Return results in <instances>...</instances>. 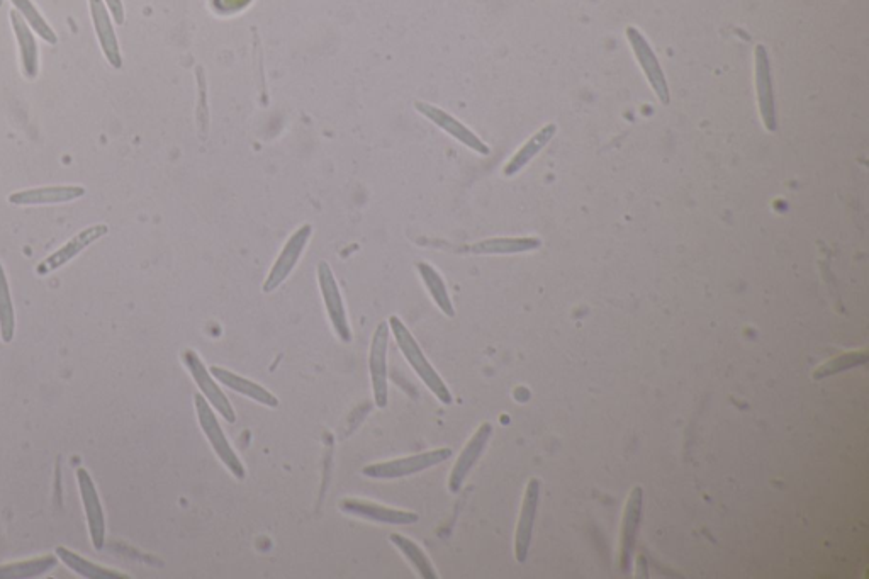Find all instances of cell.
Returning <instances> with one entry per match:
<instances>
[{
	"label": "cell",
	"mask_w": 869,
	"mask_h": 579,
	"mask_svg": "<svg viewBox=\"0 0 869 579\" xmlns=\"http://www.w3.org/2000/svg\"><path fill=\"white\" fill-rule=\"evenodd\" d=\"M556 133V124H547V126H544L537 135H533L532 138H530V140H528L527 143L516 152L515 157L511 158L508 165H506V177L518 174V172H520V170H522L533 157H537V153H540V150H542V148H544L545 145L556 136Z\"/></svg>",
	"instance_id": "cell-21"
},
{
	"label": "cell",
	"mask_w": 869,
	"mask_h": 579,
	"mask_svg": "<svg viewBox=\"0 0 869 579\" xmlns=\"http://www.w3.org/2000/svg\"><path fill=\"white\" fill-rule=\"evenodd\" d=\"M627 36L628 40H630V45L634 48L635 57L639 60L640 65L644 68L645 75H647V79L651 82L652 89L656 90V94L661 99L662 104L668 106L669 102H671L668 82H666V77L662 74L661 65L657 62L654 51L651 50V46L644 40V36L637 29L628 28Z\"/></svg>",
	"instance_id": "cell-11"
},
{
	"label": "cell",
	"mask_w": 869,
	"mask_h": 579,
	"mask_svg": "<svg viewBox=\"0 0 869 579\" xmlns=\"http://www.w3.org/2000/svg\"><path fill=\"white\" fill-rule=\"evenodd\" d=\"M84 196L85 189L80 186L36 187V189L14 192L9 196V203L16 206H41V204L70 203Z\"/></svg>",
	"instance_id": "cell-17"
},
{
	"label": "cell",
	"mask_w": 869,
	"mask_h": 579,
	"mask_svg": "<svg viewBox=\"0 0 869 579\" xmlns=\"http://www.w3.org/2000/svg\"><path fill=\"white\" fill-rule=\"evenodd\" d=\"M540 496V481L539 479H530L525 498H523L522 513L518 520L515 535V556L518 563L527 561L528 549L532 542L533 523H535V513L539 506Z\"/></svg>",
	"instance_id": "cell-12"
},
{
	"label": "cell",
	"mask_w": 869,
	"mask_h": 579,
	"mask_svg": "<svg viewBox=\"0 0 869 579\" xmlns=\"http://www.w3.org/2000/svg\"><path fill=\"white\" fill-rule=\"evenodd\" d=\"M642 515V488H634L628 496L627 506L623 512L622 537H620V568L627 571L630 566V557L637 542V530Z\"/></svg>",
	"instance_id": "cell-18"
},
{
	"label": "cell",
	"mask_w": 869,
	"mask_h": 579,
	"mask_svg": "<svg viewBox=\"0 0 869 579\" xmlns=\"http://www.w3.org/2000/svg\"><path fill=\"white\" fill-rule=\"evenodd\" d=\"M77 481H79L80 496H82V503H84L92 546L96 547L97 551H102L104 544H106V518H104L101 500L97 495L96 484L84 467L77 469Z\"/></svg>",
	"instance_id": "cell-6"
},
{
	"label": "cell",
	"mask_w": 869,
	"mask_h": 579,
	"mask_svg": "<svg viewBox=\"0 0 869 579\" xmlns=\"http://www.w3.org/2000/svg\"><path fill=\"white\" fill-rule=\"evenodd\" d=\"M756 87L759 111L763 118L764 126L768 131H776V106H774L773 82H771V67H769L768 53L764 46L756 48Z\"/></svg>",
	"instance_id": "cell-13"
},
{
	"label": "cell",
	"mask_w": 869,
	"mask_h": 579,
	"mask_svg": "<svg viewBox=\"0 0 869 579\" xmlns=\"http://www.w3.org/2000/svg\"><path fill=\"white\" fill-rule=\"evenodd\" d=\"M389 328L393 330L399 349L403 352L406 360L410 362V366L415 369L416 374L420 376L421 381L427 384L428 389L437 396L438 401H442L443 405H452L454 398H452L447 384L443 383L442 377L438 376V372L428 362L423 350L420 349V345L403 321L399 320L398 316H391Z\"/></svg>",
	"instance_id": "cell-1"
},
{
	"label": "cell",
	"mask_w": 869,
	"mask_h": 579,
	"mask_svg": "<svg viewBox=\"0 0 869 579\" xmlns=\"http://www.w3.org/2000/svg\"><path fill=\"white\" fill-rule=\"evenodd\" d=\"M343 513L355 515V517L371 520V522L391 523V525H411L418 522V515L411 512H403L396 508L376 505L371 501L343 500L340 503Z\"/></svg>",
	"instance_id": "cell-16"
},
{
	"label": "cell",
	"mask_w": 869,
	"mask_h": 579,
	"mask_svg": "<svg viewBox=\"0 0 869 579\" xmlns=\"http://www.w3.org/2000/svg\"><path fill=\"white\" fill-rule=\"evenodd\" d=\"M11 2L12 6L16 7V11L23 16L24 21L28 23L29 28L41 36V40H45L48 45H57V34L51 29L50 24L46 23L41 12L36 9L33 0H11Z\"/></svg>",
	"instance_id": "cell-28"
},
{
	"label": "cell",
	"mask_w": 869,
	"mask_h": 579,
	"mask_svg": "<svg viewBox=\"0 0 869 579\" xmlns=\"http://www.w3.org/2000/svg\"><path fill=\"white\" fill-rule=\"evenodd\" d=\"M107 233H109V226L107 225H94L85 228V230L77 233L70 242L65 243L62 248H58L57 252L51 253L48 259L43 260L36 267V274L38 276H48L51 272H55V270L60 269L63 265H67L70 260L75 259L77 255L84 252L85 248L90 247L92 243H96L97 240L106 237Z\"/></svg>",
	"instance_id": "cell-8"
},
{
	"label": "cell",
	"mask_w": 869,
	"mask_h": 579,
	"mask_svg": "<svg viewBox=\"0 0 869 579\" xmlns=\"http://www.w3.org/2000/svg\"><path fill=\"white\" fill-rule=\"evenodd\" d=\"M11 17L12 29L16 34L17 43H19V51H21V63H23L24 77L28 80H34L40 72V57H38V45L34 40L31 28L24 21L23 16L12 9L9 12Z\"/></svg>",
	"instance_id": "cell-19"
},
{
	"label": "cell",
	"mask_w": 869,
	"mask_h": 579,
	"mask_svg": "<svg viewBox=\"0 0 869 579\" xmlns=\"http://www.w3.org/2000/svg\"><path fill=\"white\" fill-rule=\"evenodd\" d=\"M14 335H16V313H14L6 270L4 265L0 264V338L4 343H11Z\"/></svg>",
	"instance_id": "cell-26"
},
{
	"label": "cell",
	"mask_w": 869,
	"mask_h": 579,
	"mask_svg": "<svg viewBox=\"0 0 869 579\" xmlns=\"http://www.w3.org/2000/svg\"><path fill=\"white\" fill-rule=\"evenodd\" d=\"M311 233H313V226L303 225L287 240L286 245L282 248L281 255L277 257L275 264L270 269L269 277L265 279L264 287H262L264 293H272L277 287L282 286V282L286 281L292 269L298 265L304 248H306L309 238H311Z\"/></svg>",
	"instance_id": "cell-4"
},
{
	"label": "cell",
	"mask_w": 869,
	"mask_h": 579,
	"mask_svg": "<svg viewBox=\"0 0 869 579\" xmlns=\"http://www.w3.org/2000/svg\"><path fill=\"white\" fill-rule=\"evenodd\" d=\"M255 50L258 55V68H260V77H262V104H269V96H267V84H265L264 65H262V51H260V41H258L257 33H255Z\"/></svg>",
	"instance_id": "cell-32"
},
{
	"label": "cell",
	"mask_w": 869,
	"mask_h": 579,
	"mask_svg": "<svg viewBox=\"0 0 869 579\" xmlns=\"http://www.w3.org/2000/svg\"><path fill=\"white\" fill-rule=\"evenodd\" d=\"M197 80V106H196V121L197 130H199V138L202 141L208 140L209 126H211V116H209L208 104V80L204 74V68L196 67Z\"/></svg>",
	"instance_id": "cell-29"
},
{
	"label": "cell",
	"mask_w": 869,
	"mask_h": 579,
	"mask_svg": "<svg viewBox=\"0 0 869 579\" xmlns=\"http://www.w3.org/2000/svg\"><path fill=\"white\" fill-rule=\"evenodd\" d=\"M387 345H389V325L387 321H382L372 337L371 357H369L372 391H374L377 408L387 406Z\"/></svg>",
	"instance_id": "cell-10"
},
{
	"label": "cell",
	"mask_w": 869,
	"mask_h": 579,
	"mask_svg": "<svg viewBox=\"0 0 869 579\" xmlns=\"http://www.w3.org/2000/svg\"><path fill=\"white\" fill-rule=\"evenodd\" d=\"M491 432H493V427L489 423H483L481 427L477 428V432L472 435V439L467 442L464 450L460 452L459 459L455 462L449 479V488L452 493H457L462 488L467 474L471 473V469L476 464L477 459L483 454L484 447H486L489 437H491Z\"/></svg>",
	"instance_id": "cell-15"
},
{
	"label": "cell",
	"mask_w": 869,
	"mask_h": 579,
	"mask_svg": "<svg viewBox=\"0 0 869 579\" xmlns=\"http://www.w3.org/2000/svg\"><path fill=\"white\" fill-rule=\"evenodd\" d=\"M211 372H213V376L218 379L219 383L225 384V386L233 389L236 393L243 394V396H247L250 400L257 401L260 405L269 406V408L279 406V400L275 398L274 394L270 393L269 389L262 388L260 384H255L250 379H245V377L238 376L235 372L221 369V367H211Z\"/></svg>",
	"instance_id": "cell-20"
},
{
	"label": "cell",
	"mask_w": 869,
	"mask_h": 579,
	"mask_svg": "<svg viewBox=\"0 0 869 579\" xmlns=\"http://www.w3.org/2000/svg\"><path fill=\"white\" fill-rule=\"evenodd\" d=\"M89 7L92 23H94V28H96L97 38H99V43H101L104 57H106L109 65L116 68V70L123 68V57H121V50H119L118 38H116V33H114L113 21L109 17V11H107L104 0H89Z\"/></svg>",
	"instance_id": "cell-14"
},
{
	"label": "cell",
	"mask_w": 869,
	"mask_h": 579,
	"mask_svg": "<svg viewBox=\"0 0 869 579\" xmlns=\"http://www.w3.org/2000/svg\"><path fill=\"white\" fill-rule=\"evenodd\" d=\"M416 269L420 272L421 279L425 282L428 293L432 294L433 301L437 303L438 308L449 318H454V304H452L447 286L437 270L433 269L432 265L427 264V262H420L416 265Z\"/></svg>",
	"instance_id": "cell-23"
},
{
	"label": "cell",
	"mask_w": 869,
	"mask_h": 579,
	"mask_svg": "<svg viewBox=\"0 0 869 579\" xmlns=\"http://www.w3.org/2000/svg\"><path fill=\"white\" fill-rule=\"evenodd\" d=\"M542 245L539 238H494L467 247L472 253H520L535 250Z\"/></svg>",
	"instance_id": "cell-25"
},
{
	"label": "cell",
	"mask_w": 869,
	"mask_h": 579,
	"mask_svg": "<svg viewBox=\"0 0 869 579\" xmlns=\"http://www.w3.org/2000/svg\"><path fill=\"white\" fill-rule=\"evenodd\" d=\"M318 282H320L321 294L325 299L326 311L330 316L333 330L337 332L342 342H352V332H350V325H348L342 294L338 289L337 279L333 276V270L326 262L318 264Z\"/></svg>",
	"instance_id": "cell-5"
},
{
	"label": "cell",
	"mask_w": 869,
	"mask_h": 579,
	"mask_svg": "<svg viewBox=\"0 0 869 579\" xmlns=\"http://www.w3.org/2000/svg\"><path fill=\"white\" fill-rule=\"evenodd\" d=\"M182 360H184V364H186L187 369H189L192 377H194L197 386L201 388L204 398L221 413L226 422L235 423L236 415L233 406H231L230 401L226 398L225 393L218 388V384L214 383L213 379H211V374H209L208 369L202 364L199 355L196 352H192V350H186L182 354Z\"/></svg>",
	"instance_id": "cell-9"
},
{
	"label": "cell",
	"mask_w": 869,
	"mask_h": 579,
	"mask_svg": "<svg viewBox=\"0 0 869 579\" xmlns=\"http://www.w3.org/2000/svg\"><path fill=\"white\" fill-rule=\"evenodd\" d=\"M248 0H216V6L221 7L223 11L230 12L236 9H242L247 6Z\"/></svg>",
	"instance_id": "cell-33"
},
{
	"label": "cell",
	"mask_w": 869,
	"mask_h": 579,
	"mask_svg": "<svg viewBox=\"0 0 869 579\" xmlns=\"http://www.w3.org/2000/svg\"><path fill=\"white\" fill-rule=\"evenodd\" d=\"M57 557L62 561L68 569H72L73 573L79 574L82 578L89 579H126L128 576L123 573H118L114 569L102 568L99 564L90 563L84 557H80L75 552L68 551L65 547H58Z\"/></svg>",
	"instance_id": "cell-22"
},
{
	"label": "cell",
	"mask_w": 869,
	"mask_h": 579,
	"mask_svg": "<svg viewBox=\"0 0 869 579\" xmlns=\"http://www.w3.org/2000/svg\"><path fill=\"white\" fill-rule=\"evenodd\" d=\"M452 456L450 449H437L432 452H423L416 456L403 457V459H394L389 462H379V464H371L362 469V474L367 478L372 479H398L410 474L421 473L427 471L430 467L438 466L440 462H445Z\"/></svg>",
	"instance_id": "cell-3"
},
{
	"label": "cell",
	"mask_w": 869,
	"mask_h": 579,
	"mask_svg": "<svg viewBox=\"0 0 869 579\" xmlns=\"http://www.w3.org/2000/svg\"><path fill=\"white\" fill-rule=\"evenodd\" d=\"M194 405H196L197 418L201 425L202 432L206 433L209 444L213 445L216 456L221 459V462L230 469L231 474L236 479H245V467L235 454V450L231 449L230 442L226 440L225 433L219 427L218 420L214 416L208 400L202 394L194 396Z\"/></svg>",
	"instance_id": "cell-2"
},
{
	"label": "cell",
	"mask_w": 869,
	"mask_h": 579,
	"mask_svg": "<svg viewBox=\"0 0 869 579\" xmlns=\"http://www.w3.org/2000/svg\"><path fill=\"white\" fill-rule=\"evenodd\" d=\"M104 4H106L107 9L111 12L114 23L123 26L124 19H126V16H124L123 0H104Z\"/></svg>",
	"instance_id": "cell-31"
},
{
	"label": "cell",
	"mask_w": 869,
	"mask_h": 579,
	"mask_svg": "<svg viewBox=\"0 0 869 579\" xmlns=\"http://www.w3.org/2000/svg\"><path fill=\"white\" fill-rule=\"evenodd\" d=\"M57 556L38 557L23 563L0 566V579L38 578L57 566Z\"/></svg>",
	"instance_id": "cell-24"
},
{
	"label": "cell",
	"mask_w": 869,
	"mask_h": 579,
	"mask_svg": "<svg viewBox=\"0 0 869 579\" xmlns=\"http://www.w3.org/2000/svg\"><path fill=\"white\" fill-rule=\"evenodd\" d=\"M415 107L416 111H418L421 116L430 119L432 123L437 124L440 130L449 133L452 138L460 141L462 145H466L467 148H471V150L481 153V155H489V153H491L488 145H486V143H484L476 133H472L467 126L460 123L459 119H455L454 116H450L447 111H443L440 107L432 106V104H428V102L421 101H416Z\"/></svg>",
	"instance_id": "cell-7"
},
{
	"label": "cell",
	"mask_w": 869,
	"mask_h": 579,
	"mask_svg": "<svg viewBox=\"0 0 869 579\" xmlns=\"http://www.w3.org/2000/svg\"><path fill=\"white\" fill-rule=\"evenodd\" d=\"M391 542H393L394 546L398 547L401 554H403L408 561H410L411 566L418 571L421 578L423 579H437L438 574L433 568L432 563H430V559H428L427 554L421 551L420 547L416 546L415 542L410 539H406L404 535L393 534L391 535Z\"/></svg>",
	"instance_id": "cell-27"
},
{
	"label": "cell",
	"mask_w": 869,
	"mask_h": 579,
	"mask_svg": "<svg viewBox=\"0 0 869 579\" xmlns=\"http://www.w3.org/2000/svg\"><path fill=\"white\" fill-rule=\"evenodd\" d=\"M869 360L868 352H849V354L839 355L836 359L825 362L822 366L813 372V377L820 381L824 377L834 376L842 371H849L853 367L864 366Z\"/></svg>",
	"instance_id": "cell-30"
}]
</instances>
